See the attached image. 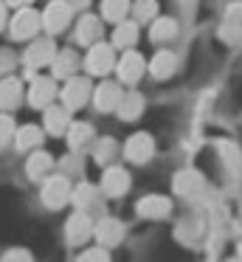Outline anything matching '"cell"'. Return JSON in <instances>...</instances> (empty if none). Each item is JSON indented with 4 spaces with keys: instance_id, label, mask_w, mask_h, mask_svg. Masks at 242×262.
<instances>
[{
    "instance_id": "obj_1",
    "label": "cell",
    "mask_w": 242,
    "mask_h": 262,
    "mask_svg": "<svg viewBox=\"0 0 242 262\" xmlns=\"http://www.w3.org/2000/svg\"><path fill=\"white\" fill-rule=\"evenodd\" d=\"M113 65H116L113 46H110V42H99V40H96L93 46H90V51H87V59H84V68H87V74L104 76V74H110Z\"/></svg>"
},
{
    "instance_id": "obj_2",
    "label": "cell",
    "mask_w": 242,
    "mask_h": 262,
    "mask_svg": "<svg viewBox=\"0 0 242 262\" xmlns=\"http://www.w3.org/2000/svg\"><path fill=\"white\" fill-rule=\"evenodd\" d=\"M124 155H127V161H133V164H146V161L155 155V138H152L149 133H135V136H129L127 144H124Z\"/></svg>"
},
{
    "instance_id": "obj_3",
    "label": "cell",
    "mask_w": 242,
    "mask_h": 262,
    "mask_svg": "<svg viewBox=\"0 0 242 262\" xmlns=\"http://www.w3.org/2000/svg\"><path fill=\"white\" fill-rule=\"evenodd\" d=\"M116 68H118V76H121L124 85H135V82H138L141 76H144L146 62H144V57H141L138 51L127 48V51H124V57L116 62Z\"/></svg>"
},
{
    "instance_id": "obj_4",
    "label": "cell",
    "mask_w": 242,
    "mask_h": 262,
    "mask_svg": "<svg viewBox=\"0 0 242 262\" xmlns=\"http://www.w3.org/2000/svg\"><path fill=\"white\" fill-rule=\"evenodd\" d=\"M87 99H90V82L82 79V76H71L68 85H65V91H62V102H65V107L76 110V107H82Z\"/></svg>"
},
{
    "instance_id": "obj_5",
    "label": "cell",
    "mask_w": 242,
    "mask_h": 262,
    "mask_svg": "<svg viewBox=\"0 0 242 262\" xmlns=\"http://www.w3.org/2000/svg\"><path fill=\"white\" fill-rule=\"evenodd\" d=\"M68 23H71V6H68L65 0H54L42 14V26L51 34H56V31H65Z\"/></svg>"
},
{
    "instance_id": "obj_6",
    "label": "cell",
    "mask_w": 242,
    "mask_h": 262,
    "mask_svg": "<svg viewBox=\"0 0 242 262\" xmlns=\"http://www.w3.org/2000/svg\"><path fill=\"white\" fill-rule=\"evenodd\" d=\"M68 198H71V183H68V178H51V181L45 183L42 200H45L48 209H59V206H65Z\"/></svg>"
},
{
    "instance_id": "obj_7",
    "label": "cell",
    "mask_w": 242,
    "mask_h": 262,
    "mask_svg": "<svg viewBox=\"0 0 242 262\" xmlns=\"http://www.w3.org/2000/svg\"><path fill=\"white\" fill-rule=\"evenodd\" d=\"M101 189H104V194H110V198H121V194L129 189L127 169H121V166H110V169L104 172V178H101Z\"/></svg>"
},
{
    "instance_id": "obj_8",
    "label": "cell",
    "mask_w": 242,
    "mask_h": 262,
    "mask_svg": "<svg viewBox=\"0 0 242 262\" xmlns=\"http://www.w3.org/2000/svg\"><path fill=\"white\" fill-rule=\"evenodd\" d=\"M121 93L124 91L116 85V82H101V85L96 88V93H93V102H96V107H99L101 113H110V110L118 107Z\"/></svg>"
},
{
    "instance_id": "obj_9",
    "label": "cell",
    "mask_w": 242,
    "mask_h": 262,
    "mask_svg": "<svg viewBox=\"0 0 242 262\" xmlns=\"http://www.w3.org/2000/svg\"><path fill=\"white\" fill-rule=\"evenodd\" d=\"M169 211H172V203L166 198H161V194H149V198H144L138 203V214L146 217V220H161Z\"/></svg>"
},
{
    "instance_id": "obj_10",
    "label": "cell",
    "mask_w": 242,
    "mask_h": 262,
    "mask_svg": "<svg viewBox=\"0 0 242 262\" xmlns=\"http://www.w3.org/2000/svg\"><path fill=\"white\" fill-rule=\"evenodd\" d=\"M65 234H68V243H73V245H79V243H84V239L93 234V226H90V217L84 214V211H79V214H73L71 220H68V228H65Z\"/></svg>"
},
{
    "instance_id": "obj_11",
    "label": "cell",
    "mask_w": 242,
    "mask_h": 262,
    "mask_svg": "<svg viewBox=\"0 0 242 262\" xmlns=\"http://www.w3.org/2000/svg\"><path fill=\"white\" fill-rule=\"evenodd\" d=\"M141 110H144V96H141L138 91H129V93H121V102H118L116 113L121 121H133L141 116Z\"/></svg>"
},
{
    "instance_id": "obj_12",
    "label": "cell",
    "mask_w": 242,
    "mask_h": 262,
    "mask_svg": "<svg viewBox=\"0 0 242 262\" xmlns=\"http://www.w3.org/2000/svg\"><path fill=\"white\" fill-rule=\"evenodd\" d=\"M121 237H124V226L118 220H101L99 226H96V239H99L104 248H110V245H118L121 243Z\"/></svg>"
},
{
    "instance_id": "obj_13",
    "label": "cell",
    "mask_w": 242,
    "mask_h": 262,
    "mask_svg": "<svg viewBox=\"0 0 242 262\" xmlns=\"http://www.w3.org/2000/svg\"><path fill=\"white\" fill-rule=\"evenodd\" d=\"M149 71H152L155 79H169V76L178 71V57H174L172 51H158L149 62Z\"/></svg>"
},
{
    "instance_id": "obj_14",
    "label": "cell",
    "mask_w": 242,
    "mask_h": 262,
    "mask_svg": "<svg viewBox=\"0 0 242 262\" xmlns=\"http://www.w3.org/2000/svg\"><path fill=\"white\" fill-rule=\"evenodd\" d=\"M138 40V26L133 20H121L116 23V31H113V48H133V42Z\"/></svg>"
},
{
    "instance_id": "obj_15",
    "label": "cell",
    "mask_w": 242,
    "mask_h": 262,
    "mask_svg": "<svg viewBox=\"0 0 242 262\" xmlns=\"http://www.w3.org/2000/svg\"><path fill=\"white\" fill-rule=\"evenodd\" d=\"M149 37H152V42H166V40H172V37H178V20L155 17L149 26Z\"/></svg>"
},
{
    "instance_id": "obj_16",
    "label": "cell",
    "mask_w": 242,
    "mask_h": 262,
    "mask_svg": "<svg viewBox=\"0 0 242 262\" xmlns=\"http://www.w3.org/2000/svg\"><path fill=\"white\" fill-rule=\"evenodd\" d=\"M56 57V51H54V42L51 40H39V42H34L31 46V51H28V65H48L51 59Z\"/></svg>"
},
{
    "instance_id": "obj_17",
    "label": "cell",
    "mask_w": 242,
    "mask_h": 262,
    "mask_svg": "<svg viewBox=\"0 0 242 262\" xmlns=\"http://www.w3.org/2000/svg\"><path fill=\"white\" fill-rule=\"evenodd\" d=\"M101 37V23L96 17H90V14H84L82 20H79V29H76V40L79 42H96Z\"/></svg>"
},
{
    "instance_id": "obj_18",
    "label": "cell",
    "mask_w": 242,
    "mask_h": 262,
    "mask_svg": "<svg viewBox=\"0 0 242 262\" xmlns=\"http://www.w3.org/2000/svg\"><path fill=\"white\" fill-rule=\"evenodd\" d=\"M39 23H42V17L34 12H20L14 17V37H31L34 31L39 29Z\"/></svg>"
},
{
    "instance_id": "obj_19",
    "label": "cell",
    "mask_w": 242,
    "mask_h": 262,
    "mask_svg": "<svg viewBox=\"0 0 242 262\" xmlns=\"http://www.w3.org/2000/svg\"><path fill=\"white\" fill-rule=\"evenodd\" d=\"M129 12V0H104L101 3V17L110 23H121Z\"/></svg>"
},
{
    "instance_id": "obj_20",
    "label": "cell",
    "mask_w": 242,
    "mask_h": 262,
    "mask_svg": "<svg viewBox=\"0 0 242 262\" xmlns=\"http://www.w3.org/2000/svg\"><path fill=\"white\" fill-rule=\"evenodd\" d=\"M56 88L51 79H37L31 88V104H37V107H42V104H48L51 99H54Z\"/></svg>"
},
{
    "instance_id": "obj_21",
    "label": "cell",
    "mask_w": 242,
    "mask_h": 262,
    "mask_svg": "<svg viewBox=\"0 0 242 262\" xmlns=\"http://www.w3.org/2000/svg\"><path fill=\"white\" fill-rule=\"evenodd\" d=\"M45 127H48V133H54V136L65 133V127H68V107H48V113H45Z\"/></svg>"
},
{
    "instance_id": "obj_22",
    "label": "cell",
    "mask_w": 242,
    "mask_h": 262,
    "mask_svg": "<svg viewBox=\"0 0 242 262\" xmlns=\"http://www.w3.org/2000/svg\"><path fill=\"white\" fill-rule=\"evenodd\" d=\"M93 138V127L87 124V121H76V124H71V133H68V141H71V147H84V144Z\"/></svg>"
},
{
    "instance_id": "obj_23",
    "label": "cell",
    "mask_w": 242,
    "mask_h": 262,
    "mask_svg": "<svg viewBox=\"0 0 242 262\" xmlns=\"http://www.w3.org/2000/svg\"><path fill=\"white\" fill-rule=\"evenodd\" d=\"M203 189V181L200 175H194V172H183V175H178V181H174V192L178 194H194Z\"/></svg>"
},
{
    "instance_id": "obj_24",
    "label": "cell",
    "mask_w": 242,
    "mask_h": 262,
    "mask_svg": "<svg viewBox=\"0 0 242 262\" xmlns=\"http://www.w3.org/2000/svg\"><path fill=\"white\" fill-rule=\"evenodd\" d=\"M17 102H20V82L6 79L3 85H0V104H3V107H14Z\"/></svg>"
},
{
    "instance_id": "obj_25",
    "label": "cell",
    "mask_w": 242,
    "mask_h": 262,
    "mask_svg": "<svg viewBox=\"0 0 242 262\" xmlns=\"http://www.w3.org/2000/svg\"><path fill=\"white\" fill-rule=\"evenodd\" d=\"M76 71V54L73 51H62L59 57L54 59V74L56 76H71Z\"/></svg>"
},
{
    "instance_id": "obj_26",
    "label": "cell",
    "mask_w": 242,
    "mask_h": 262,
    "mask_svg": "<svg viewBox=\"0 0 242 262\" xmlns=\"http://www.w3.org/2000/svg\"><path fill=\"white\" fill-rule=\"evenodd\" d=\"M155 14H158V3H155V0H135V3H133V17L141 20V23L155 20Z\"/></svg>"
},
{
    "instance_id": "obj_27",
    "label": "cell",
    "mask_w": 242,
    "mask_h": 262,
    "mask_svg": "<svg viewBox=\"0 0 242 262\" xmlns=\"http://www.w3.org/2000/svg\"><path fill=\"white\" fill-rule=\"evenodd\" d=\"M39 141H42V133H39L37 127H23V130H20V136H17V147H20V149L37 147Z\"/></svg>"
},
{
    "instance_id": "obj_28",
    "label": "cell",
    "mask_w": 242,
    "mask_h": 262,
    "mask_svg": "<svg viewBox=\"0 0 242 262\" xmlns=\"http://www.w3.org/2000/svg\"><path fill=\"white\" fill-rule=\"evenodd\" d=\"M48 169H51L48 152H37L31 161H28V175H31V178H39L42 172H48Z\"/></svg>"
},
{
    "instance_id": "obj_29",
    "label": "cell",
    "mask_w": 242,
    "mask_h": 262,
    "mask_svg": "<svg viewBox=\"0 0 242 262\" xmlns=\"http://www.w3.org/2000/svg\"><path fill=\"white\" fill-rule=\"evenodd\" d=\"M93 194H96V192H93V186H87V183H82V186L76 189V194H73V198H76V203L84 209V206H90V200H93Z\"/></svg>"
},
{
    "instance_id": "obj_30",
    "label": "cell",
    "mask_w": 242,
    "mask_h": 262,
    "mask_svg": "<svg viewBox=\"0 0 242 262\" xmlns=\"http://www.w3.org/2000/svg\"><path fill=\"white\" fill-rule=\"evenodd\" d=\"M113 149H116V144H113L110 138H104V141L99 144V149H96V161H107V155H113Z\"/></svg>"
},
{
    "instance_id": "obj_31",
    "label": "cell",
    "mask_w": 242,
    "mask_h": 262,
    "mask_svg": "<svg viewBox=\"0 0 242 262\" xmlns=\"http://www.w3.org/2000/svg\"><path fill=\"white\" fill-rule=\"evenodd\" d=\"M11 130H14V124H11V119H9V116H0V144H6V141H9Z\"/></svg>"
},
{
    "instance_id": "obj_32",
    "label": "cell",
    "mask_w": 242,
    "mask_h": 262,
    "mask_svg": "<svg viewBox=\"0 0 242 262\" xmlns=\"http://www.w3.org/2000/svg\"><path fill=\"white\" fill-rule=\"evenodd\" d=\"M82 259H110V254L107 251H84Z\"/></svg>"
},
{
    "instance_id": "obj_33",
    "label": "cell",
    "mask_w": 242,
    "mask_h": 262,
    "mask_svg": "<svg viewBox=\"0 0 242 262\" xmlns=\"http://www.w3.org/2000/svg\"><path fill=\"white\" fill-rule=\"evenodd\" d=\"M11 3H17V6H20V3H28V0H11Z\"/></svg>"
},
{
    "instance_id": "obj_34",
    "label": "cell",
    "mask_w": 242,
    "mask_h": 262,
    "mask_svg": "<svg viewBox=\"0 0 242 262\" xmlns=\"http://www.w3.org/2000/svg\"><path fill=\"white\" fill-rule=\"evenodd\" d=\"M0 26H3V6H0Z\"/></svg>"
}]
</instances>
